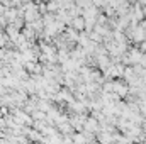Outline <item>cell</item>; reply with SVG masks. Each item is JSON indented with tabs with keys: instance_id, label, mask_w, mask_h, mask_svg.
I'll list each match as a JSON object with an SVG mask.
<instances>
[{
	"instance_id": "1",
	"label": "cell",
	"mask_w": 146,
	"mask_h": 144,
	"mask_svg": "<svg viewBox=\"0 0 146 144\" xmlns=\"http://www.w3.org/2000/svg\"><path fill=\"white\" fill-rule=\"evenodd\" d=\"M72 27L76 31V32H82V31H85V19H83L82 15H76V17H73V19H72Z\"/></svg>"
},
{
	"instance_id": "2",
	"label": "cell",
	"mask_w": 146,
	"mask_h": 144,
	"mask_svg": "<svg viewBox=\"0 0 146 144\" xmlns=\"http://www.w3.org/2000/svg\"><path fill=\"white\" fill-rule=\"evenodd\" d=\"M46 10H49V12H58V10H60V3H58V0H49L48 5H46Z\"/></svg>"
},
{
	"instance_id": "3",
	"label": "cell",
	"mask_w": 146,
	"mask_h": 144,
	"mask_svg": "<svg viewBox=\"0 0 146 144\" xmlns=\"http://www.w3.org/2000/svg\"><path fill=\"white\" fill-rule=\"evenodd\" d=\"M75 5L80 7V9L83 10V9H87V7L92 5V0H75Z\"/></svg>"
},
{
	"instance_id": "4",
	"label": "cell",
	"mask_w": 146,
	"mask_h": 144,
	"mask_svg": "<svg viewBox=\"0 0 146 144\" xmlns=\"http://www.w3.org/2000/svg\"><path fill=\"white\" fill-rule=\"evenodd\" d=\"M85 127H87L88 131H95V129H97V122H95L94 119H90V120L87 122V126H85Z\"/></svg>"
},
{
	"instance_id": "5",
	"label": "cell",
	"mask_w": 146,
	"mask_h": 144,
	"mask_svg": "<svg viewBox=\"0 0 146 144\" xmlns=\"http://www.w3.org/2000/svg\"><path fill=\"white\" fill-rule=\"evenodd\" d=\"M138 3H139L141 7H146V0H138Z\"/></svg>"
},
{
	"instance_id": "6",
	"label": "cell",
	"mask_w": 146,
	"mask_h": 144,
	"mask_svg": "<svg viewBox=\"0 0 146 144\" xmlns=\"http://www.w3.org/2000/svg\"><path fill=\"white\" fill-rule=\"evenodd\" d=\"M127 2H129V3H136L138 0H127Z\"/></svg>"
}]
</instances>
